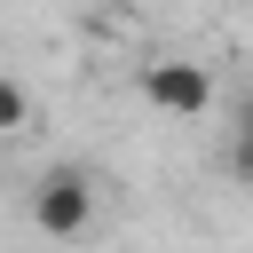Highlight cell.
Segmentation results:
<instances>
[{
    "label": "cell",
    "mask_w": 253,
    "mask_h": 253,
    "mask_svg": "<svg viewBox=\"0 0 253 253\" xmlns=\"http://www.w3.org/2000/svg\"><path fill=\"white\" fill-rule=\"evenodd\" d=\"M95 198H103V190H95L87 166H47V174L32 182V221H40V237H63V245L87 237V229H95Z\"/></svg>",
    "instance_id": "obj_1"
},
{
    "label": "cell",
    "mask_w": 253,
    "mask_h": 253,
    "mask_svg": "<svg viewBox=\"0 0 253 253\" xmlns=\"http://www.w3.org/2000/svg\"><path fill=\"white\" fill-rule=\"evenodd\" d=\"M142 103L166 111V119H206L213 111V71L190 63V55H158V63H142Z\"/></svg>",
    "instance_id": "obj_2"
},
{
    "label": "cell",
    "mask_w": 253,
    "mask_h": 253,
    "mask_svg": "<svg viewBox=\"0 0 253 253\" xmlns=\"http://www.w3.org/2000/svg\"><path fill=\"white\" fill-rule=\"evenodd\" d=\"M229 174L253 190V95L237 103V119H229Z\"/></svg>",
    "instance_id": "obj_3"
},
{
    "label": "cell",
    "mask_w": 253,
    "mask_h": 253,
    "mask_svg": "<svg viewBox=\"0 0 253 253\" xmlns=\"http://www.w3.org/2000/svg\"><path fill=\"white\" fill-rule=\"evenodd\" d=\"M16 126H32V95L16 79H0V134H16Z\"/></svg>",
    "instance_id": "obj_4"
}]
</instances>
